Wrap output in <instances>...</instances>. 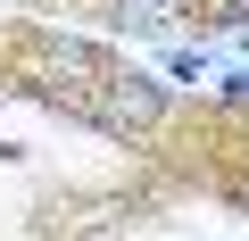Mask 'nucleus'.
Segmentation results:
<instances>
[{
	"instance_id": "f257e3e1",
	"label": "nucleus",
	"mask_w": 249,
	"mask_h": 241,
	"mask_svg": "<svg viewBox=\"0 0 249 241\" xmlns=\"http://www.w3.org/2000/svg\"><path fill=\"white\" fill-rule=\"evenodd\" d=\"M91 125L100 133H116V142H133V133H150L158 116H166V83L158 75H142V67H108L100 83H91Z\"/></svg>"
},
{
	"instance_id": "f03ea898",
	"label": "nucleus",
	"mask_w": 249,
	"mask_h": 241,
	"mask_svg": "<svg viewBox=\"0 0 249 241\" xmlns=\"http://www.w3.org/2000/svg\"><path fill=\"white\" fill-rule=\"evenodd\" d=\"M183 0H108V25L116 34H175Z\"/></svg>"
}]
</instances>
